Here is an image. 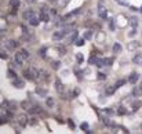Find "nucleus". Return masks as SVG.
Segmentation results:
<instances>
[{
    "instance_id": "nucleus-1",
    "label": "nucleus",
    "mask_w": 142,
    "mask_h": 134,
    "mask_svg": "<svg viewBox=\"0 0 142 134\" xmlns=\"http://www.w3.org/2000/svg\"><path fill=\"white\" fill-rule=\"evenodd\" d=\"M69 33V29H62V30H57V32L53 33V39L55 40V42H58V40H62L64 37H65L66 35Z\"/></svg>"
},
{
    "instance_id": "nucleus-2",
    "label": "nucleus",
    "mask_w": 142,
    "mask_h": 134,
    "mask_svg": "<svg viewBox=\"0 0 142 134\" xmlns=\"http://www.w3.org/2000/svg\"><path fill=\"white\" fill-rule=\"evenodd\" d=\"M17 123L19 126H21V127H26V125H29V122H28V118H26V115H25V113H22V115H19V116L17 118Z\"/></svg>"
},
{
    "instance_id": "nucleus-3",
    "label": "nucleus",
    "mask_w": 142,
    "mask_h": 134,
    "mask_svg": "<svg viewBox=\"0 0 142 134\" xmlns=\"http://www.w3.org/2000/svg\"><path fill=\"white\" fill-rule=\"evenodd\" d=\"M14 61H15V64H17L18 66H22V65H24V61H25V58L22 57V54L19 53V51H18V53H15Z\"/></svg>"
},
{
    "instance_id": "nucleus-4",
    "label": "nucleus",
    "mask_w": 142,
    "mask_h": 134,
    "mask_svg": "<svg viewBox=\"0 0 142 134\" xmlns=\"http://www.w3.org/2000/svg\"><path fill=\"white\" fill-rule=\"evenodd\" d=\"M98 15H99L101 19H105V18L108 17V11L105 7H102V4L99 3V6H98Z\"/></svg>"
},
{
    "instance_id": "nucleus-5",
    "label": "nucleus",
    "mask_w": 142,
    "mask_h": 134,
    "mask_svg": "<svg viewBox=\"0 0 142 134\" xmlns=\"http://www.w3.org/2000/svg\"><path fill=\"white\" fill-rule=\"evenodd\" d=\"M138 80H139V73L138 72H133V73L130 75V78H128V83H131V84H137Z\"/></svg>"
},
{
    "instance_id": "nucleus-6",
    "label": "nucleus",
    "mask_w": 142,
    "mask_h": 134,
    "mask_svg": "<svg viewBox=\"0 0 142 134\" xmlns=\"http://www.w3.org/2000/svg\"><path fill=\"white\" fill-rule=\"evenodd\" d=\"M3 107H7L8 109L15 111V109H17V102H15V101H10V100H6V101L3 102Z\"/></svg>"
},
{
    "instance_id": "nucleus-7",
    "label": "nucleus",
    "mask_w": 142,
    "mask_h": 134,
    "mask_svg": "<svg viewBox=\"0 0 142 134\" xmlns=\"http://www.w3.org/2000/svg\"><path fill=\"white\" fill-rule=\"evenodd\" d=\"M39 17H40V19H42V21H44V22L50 21V14L47 12V10H46V8H43L42 11H40V15H39Z\"/></svg>"
},
{
    "instance_id": "nucleus-8",
    "label": "nucleus",
    "mask_w": 142,
    "mask_h": 134,
    "mask_svg": "<svg viewBox=\"0 0 142 134\" xmlns=\"http://www.w3.org/2000/svg\"><path fill=\"white\" fill-rule=\"evenodd\" d=\"M40 17H36V15H33L32 18L29 19V25H32V26H39V24H40Z\"/></svg>"
},
{
    "instance_id": "nucleus-9",
    "label": "nucleus",
    "mask_w": 142,
    "mask_h": 134,
    "mask_svg": "<svg viewBox=\"0 0 142 134\" xmlns=\"http://www.w3.org/2000/svg\"><path fill=\"white\" fill-rule=\"evenodd\" d=\"M12 86L15 87V89H22L24 87V80H21V79H12Z\"/></svg>"
},
{
    "instance_id": "nucleus-10",
    "label": "nucleus",
    "mask_w": 142,
    "mask_h": 134,
    "mask_svg": "<svg viewBox=\"0 0 142 134\" xmlns=\"http://www.w3.org/2000/svg\"><path fill=\"white\" fill-rule=\"evenodd\" d=\"M6 46H7V48H8V50H11V51H15V48H17L18 43L15 42V40H8V42L6 43Z\"/></svg>"
},
{
    "instance_id": "nucleus-11",
    "label": "nucleus",
    "mask_w": 142,
    "mask_h": 134,
    "mask_svg": "<svg viewBox=\"0 0 142 134\" xmlns=\"http://www.w3.org/2000/svg\"><path fill=\"white\" fill-rule=\"evenodd\" d=\"M33 15H35V12H33L32 10H26V11H24V14H22V18H24L25 21H29Z\"/></svg>"
},
{
    "instance_id": "nucleus-12",
    "label": "nucleus",
    "mask_w": 142,
    "mask_h": 134,
    "mask_svg": "<svg viewBox=\"0 0 142 134\" xmlns=\"http://www.w3.org/2000/svg\"><path fill=\"white\" fill-rule=\"evenodd\" d=\"M19 4H21L19 0H10V7H11L12 11H17V8L19 7Z\"/></svg>"
},
{
    "instance_id": "nucleus-13",
    "label": "nucleus",
    "mask_w": 142,
    "mask_h": 134,
    "mask_svg": "<svg viewBox=\"0 0 142 134\" xmlns=\"http://www.w3.org/2000/svg\"><path fill=\"white\" fill-rule=\"evenodd\" d=\"M36 94L40 95V97H47V90L43 89V87H36Z\"/></svg>"
},
{
    "instance_id": "nucleus-14",
    "label": "nucleus",
    "mask_w": 142,
    "mask_h": 134,
    "mask_svg": "<svg viewBox=\"0 0 142 134\" xmlns=\"http://www.w3.org/2000/svg\"><path fill=\"white\" fill-rule=\"evenodd\" d=\"M133 62H134V64H137V65L142 64V53H137L135 55H134V58H133Z\"/></svg>"
},
{
    "instance_id": "nucleus-15",
    "label": "nucleus",
    "mask_w": 142,
    "mask_h": 134,
    "mask_svg": "<svg viewBox=\"0 0 142 134\" xmlns=\"http://www.w3.org/2000/svg\"><path fill=\"white\" fill-rule=\"evenodd\" d=\"M121 50H123V47H121L120 43H115V44H113V47H112L113 54H120V53H121Z\"/></svg>"
},
{
    "instance_id": "nucleus-16",
    "label": "nucleus",
    "mask_w": 142,
    "mask_h": 134,
    "mask_svg": "<svg viewBox=\"0 0 142 134\" xmlns=\"http://www.w3.org/2000/svg\"><path fill=\"white\" fill-rule=\"evenodd\" d=\"M133 95L134 97H137V98H139L142 95V89H141V86L139 87H134L133 89Z\"/></svg>"
},
{
    "instance_id": "nucleus-17",
    "label": "nucleus",
    "mask_w": 142,
    "mask_h": 134,
    "mask_svg": "<svg viewBox=\"0 0 142 134\" xmlns=\"http://www.w3.org/2000/svg\"><path fill=\"white\" fill-rule=\"evenodd\" d=\"M141 107H142V102L139 101V100H135V101H133V104H131V108H133V111H138Z\"/></svg>"
},
{
    "instance_id": "nucleus-18",
    "label": "nucleus",
    "mask_w": 142,
    "mask_h": 134,
    "mask_svg": "<svg viewBox=\"0 0 142 134\" xmlns=\"http://www.w3.org/2000/svg\"><path fill=\"white\" fill-rule=\"evenodd\" d=\"M116 89H117V87H116V84H115V86H109L106 90H105V93H106V95H112V94H115Z\"/></svg>"
},
{
    "instance_id": "nucleus-19",
    "label": "nucleus",
    "mask_w": 142,
    "mask_h": 134,
    "mask_svg": "<svg viewBox=\"0 0 142 134\" xmlns=\"http://www.w3.org/2000/svg\"><path fill=\"white\" fill-rule=\"evenodd\" d=\"M76 61L79 65H81V64L84 62V55L81 53H76Z\"/></svg>"
},
{
    "instance_id": "nucleus-20",
    "label": "nucleus",
    "mask_w": 142,
    "mask_h": 134,
    "mask_svg": "<svg viewBox=\"0 0 142 134\" xmlns=\"http://www.w3.org/2000/svg\"><path fill=\"white\" fill-rule=\"evenodd\" d=\"M92 36H94V33H92V30H86L83 35V37L86 40H92Z\"/></svg>"
},
{
    "instance_id": "nucleus-21",
    "label": "nucleus",
    "mask_w": 142,
    "mask_h": 134,
    "mask_svg": "<svg viewBox=\"0 0 142 134\" xmlns=\"http://www.w3.org/2000/svg\"><path fill=\"white\" fill-rule=\"evenodd\" d=\"M80 11H81V10H73V11H71V12H68V14L65 15V19L66 18H71V17H74V15H77V14H80Z\"/></svg>"
},
{
    "instance_id": "nucleus-22",
    "label": "nucleus",
    "mask_w": 142,
    "mask_h": 134,
    "mask_svg": "<svg viewBox=\"0 0 142 134\" xmlns=\"http://www.w3.org/2000/svg\"><path fill=\"white\" fill-rule=\"evenodd\" d=\"M7 78L8 79H17V72H14L12 69H8V71H7Z\"/></svg>"
},
{
    "instance_id": "nucleus-23",
    "label": "nucleus",
    "mask_w": 142,
    "mask_h": 134,
    "mask_svg": "<svg viewBox=\"0 0 142 134\" xmlns=\"http://www.w3.org/2000/svg\"><path fill=\"white\" fill-rule=\"evenodd\" d=\"M76 40H77V30H72V35H71V37H69V42L74 43Z\"/></svg>"
},
{
    "instance_id": "nucleus-24",
    "label": "nucleus",
    "mask_w": 142,
    "mask_h": 134,
    "mask_svg": "<svg viewBox=\"0 0 142 134\" xmlns=\"http://www.w3.org/2000/svg\"><path fill=\"white\" fill-rule=\"evenodd\" d=\"M55 89H57V91H61V93H62V91H64V84L61 83L59 80H55Z\"/></svg>"
},
{
    "instance_id": "nucleus-25",
    "label": "nucleus",
    "mask_w": 142,
    "mask_h": 134,
    "mask_svg": "<svg viewBox=\"0 0 142 134\" xmlns=\"http://www.w3.org/2000/svg\"><path fill=\"white\" fill-rule=\"evenodd\" d=\"M84 42H86V39H84V37H79V39L74 42V44H76L77 47H81V46H84Z\"/></svg>"
},
{
    "instance_id": "nucleus-26",
    "label": "nucleus",
    "mask_w": 142,
    "mask_h": 134,
    "mask_svg": "<svg viewBox=\"0 0 142 134\" xmlns=\"http://www.w3.org/2000/svg\"><path fill=\"white\" fill-rule=\"evenodd\" d=\"M97 62H98V57H95V55H91V57H90V60H88V64H90V65H97Z\"/></svg>"
},
{
    "instance_id": "nucleus-27",
    "label": "nucleus",
    "mask_w": 142,
    "mask_h": 134,
    "mask_svg": "<svg viewBox=\"0 0 142 134\" xmlns=\"http://www.w3.org/2000/svg\"><path fill=\"white\" fill-rule=\"evenodd\" d=\"M102 112L106 113L108 116H113V115H115V111H112L110 108H104V109H102Z\"/></svg>"
},
{
    "instance_id": "nucleus-28",
    "label": "nucleus",
    "mask_w": 142,
    "mask_h": 134,
    "mask_svg": "<svg viewBox=\"0 0 142 134\" xmlns=\"http://www.w3.org/2000/svg\"><path fill=\"white\" fill-rule=\"evenodd\" d=\"M19 53L22 54V57H24L25 60H28V58H29V57H30L29 51H28V50H25V48H22V50H19Z\"/></svg>"
},
{
    "instance_id": "nucleus-29",
    "label": "nucleus",
    "mask_w": 142,
    "mask_h": 134,
    "mask_svg": "<svg viewBox=\"0 0 142 134\" xmlns=\"http://www.w3.org/2000/svg\"><path fill=\"white\" fill-rule=\"evenodd\" d=\"M46 105H47L48 108H53V107H54V98H51V97H48V98L46 100Z\"/></svg>"
},
{
    "instance_id": "nucleus-30",
    "label": "nucleus",
    "mask_w": 142,
    "mask_h": 134,
    "mask_svg": "<svg viewBox=\"0 0 142 134\" xmlns=\"http://www.w3.org/2000/svg\"><path fill=\"white\" fill-rule=\"evenodd\" d=\"M130 25H131L133 28H137V26H138V19H137L135 17H133V18L130 19Z\"/></svg>"
},
{
    "instance_id": "nucleus-31",
    "label": "nucleus",
    "mask_w": 142,
    "mask_h": 134,
    "mask_svg": "<svg viewBox=\"0 0 142 134\" xmlns=\"http://www.w3.org/2000/svg\"><path fill=\"white\" fill-rule=\"evenodd\" d=\"M137 47H138V43H137V42H131L130 44L127 46V48H128V50H135Z\"/></svg>"
},
{
    "instance_id": "nucleus-32",
    "label": "nucleus",
    "mask_w": 142,
    "mask_h": 134,
    "mask_svg": "<svg viewBox=\"0 0 142 134\" xmlns=\"http://www.w3.org/2000/svg\"><path fill=\"white\" fill-rule=\"evenodd\" d=\"M126 113H127V109H126L124 107H120V108H119V111H117V115L123 116V115H126Z\"/></svg>"
},
{
    "instance_id": "nucleus-33",
    "label": "nucleus",
    "mask_w": 142,
    "mask_h": 134,
    "mask_svg": "<svg viewBox=\"0 0 142 134\" xmlns=\"http://www.w3.org/2000/svg\"><path fill=\"white\" fill-rule=\"evenodd\" d=\"M104 64H105V66H110L113 64V60L112 58H104Z\"/></svg>"
},
{
    "instance_id": "nucleus-34",
    "label": "nucleus",
    "mask_w": 142,
    "mask_h": 134,
    "mask_svg": "<svg viewBox=\"0 0 142 134\" xmlns=\"http://www.w3.org/2000/svg\"><path fill=\"white\" fill-rule=\"evenodd\" d=\"M46 51H47V48H46V47H42L40 50H39V55L42 57V58H44V57H46Z\"/></svg>"
},
{
    "instance_id": "nucleus-35",
    "label": "nucleus",
    "mask_w": 142,
    "mask_h": 134,
    "mask_svg": "<svg viewBox=\"0 0 142 134\" xmlns=\"http://www.w3.org/2000/svg\"><path fill=\"white\" fill-rule=\"evenodd\" d=\"M51 64H53V65H51V66H53V69H58L59 66H61V62H59V61H53Z\"/></svg>"
},
{
    "instance_id": "nucleus-36",
    "label": "nucleus",
    "mask_w": 142,
    "mask_h": 134,
    "mask_svg": "<svg viewBox=\"0 0 142 134\" xmlns=\"http://www.w3.org/2000/svg\"><path fill=\"white\" fill-rule=\"evenodd\" d=\"M135 35H137V28H133V29L128 32V37H134Z\"/></svg>"
},
{
    "instance_id": "nucleus-37",
    "label": "nucleus",
    "mask_w": 142,
    "mask_h": 134,
    "mask_svg": "<svg viewBox=\"0 0 142 134\" xmlns=\"http://www.w3.org/2000/svg\"><path fill=\"white\" fill-rule=\"evenodd\" d=\"M113 21H115V19H109V29L110 30H115L116 29V25H115V22H113Z\"/></svg>"
},
{
    "instance_id": "nucleus-38",
    "label": "nucleus",
    "mask_w": 142,
    "mask_h": 134,
    "mask_svg": "<svg viewBox=\"0 0 142 134\" xmlns=\"http://www.w3.org/2000/svg\"><path fill=\"white\" fill-rule=\"evenodd\" d=\"M105 79H106V75L99 72V73H98V80H105Z\"/></svg>"
},
{
    "instance_id": "nucleus-39",
    "label": "nucleus",
    "mask_w": 142,
    "mask_h": 134,
    "mask_svg": "<svg viewBox=\"0 0 142 134\" xmlns=\"http://www.w3.org/2000/svg\"><path fill=\"white\" fill-rule=\"evenodd\" d=\"M29 125L30 126H36V125H37V119H36V118H32L30 122H29Z\"/></svg>"
},
{
    "instance_id": "nucleus-40",
    "label": "nucleus",
    "mask_w": 142,
    "mask_h": 134,
    "mask_svg": "<svg viewBox=\"0 0 142 134\" xmlns=\"http://www.w3.org/2000/svg\"><path fill=\"white\" fill-rule=\"evenodd\" d=\"M80 127L83 129V130H88V123H87V122H83Z\"/></svg>"
},
{
    "instance_id": "nucleus-41",
    "label": "nucleus",
    "mask_w": 142,
    "mask_h": 134,
    "mask_svg": "<svg viewBox=\"0 0 142 134\" xmlns=\"http://www.w3.org/2000/svg\"><path fill=\"white\" fill-rule=\"evenodd\" d=\"M0 54H1V55H0V57H1V60H7V57H8V55H7L6 51H1Z\"/></svg>"
},
{
    "instance_id": "nucleus-42",
    "label": "nucleus",
    "mask_w": 142,
    "mask_h": 134,
    "mask_svg": "<svg viewBox=\"0 0 142 134\" xmlns=\"http://www.w3.org/2000/svg\"><path fill=\"white\" fill-rule=\"evenodd\" d=\"M68 126H69L71 129H74V123H73V120H72V119L68 120Z\"/></svg>"
},
{
    "instance_id": "nucleus-43",
    "label": "nucleus",
    "mask_w": 142,
    "mask_h": 134,
    "mask_svg": "<svg viewBox=\"0 0 142 134\" xmlns=\"http://www.w3.org/2000/svg\"><path fill=\"white\" fill-rule=\"evenodd\" d=\"M124 83H126V80H119L117 83H116V87H120V86H123Z\"/></svg>"
},
{
    "instance_id": "nucleus-44",
    "label": "nucleus",
    "mask_w": 142,
    "mask_h": 134,
    "mask_svg": "<svg viewBox=\"0 0 142 134\" xmlns=\"http://www.w3.org/2000/svg\"><path fill=\"white\" fill-rule=\"evenodd\" d=\"M58 51L61 53V55H65V48L64 47H58Z\"/></svg>"
},
{
    "instance_id": "nucleus-45",
    "label": "nucleus",
    "mask_w": 142,
    "mask_h": 134,
    "mask_svg": "<svg viewBox=\"0 0 142 134\" xmlns=\"http://www.w3.org/2000/svg\"><path fill=\"white\" fill-rule=\"evenodd\" d=\"M119 3H120L121 6H128V1H124V0H119Z\"/></svg>"
},
{
    "instance_id": "nucleus-46",
    "label": "nucleus",
    "mask_w": 142,
    "mask_h": 134,
    "mask_svg": "<svg viewBox=\"0 0 142 134\" xmlns=\"http://www.w3.org/2000/svg\"><path fill=\"white\" fill-rule=\"evenodd\" d=\"M105 101H106V98H105L104 95H99V102H101V104H102V102H105Z\"/></svg>"
},
{
    "instance_id": "nucleus-47",
    "label": "nucleus",
    "mask_w": 142,
    "mask_h": 134,
    "mask_svg": "<svg viewBox=\"0 0 142 134\" xmlns=\"http://www.w3.org/2000/svg\"><path fill=\"white\" fill-rule=\"evenodd\" d=\"M28 1H29V3H35L36 0H28Z\"/></svg>"
},
{
    "instance_id": "nucleus-48",
    "label": "nucleus",
    "mask_w": 142,
    "mask_h": 134,
    "mask_svg": "<svg viewBox=\"0 0 142 134\" xmlns=\"http://www.w3.org/2000/svg\"><path fill=\"white\" fill-rule=\"evenodd\" d=\"M48 1H51V3H53V1H55V0H48Z\"/></svg>"
},
{
    "instance_id": "nucleus-49",
    "label": "nucleus",
    "mask_w": 142,
    "mask_h": 134,
    "mask_svg": "<svg viewBox=\"0 0 142 134\" xmlns=\"http://www.w3.org/2000/svg\"><path fill=\"white\" fill-rule=\"evenodd\" d=\"M139 11H141V12H142V7H141V10H139Z\"/></svg>"
},
{
    "instance_id": "nucleus-50",
    "label": "nucleus",
    "mask_w": 142,
    "mask_h": 134,
    "mask_svg": "<svg viewBox=\"0 0 142 134\" xmlns=\"http://www.w3.org/2000/svg\"><path fill=\"white\" fill-rule=\"evenodd\" d=\"M141 89H142V83H141Z\"/></svg>"
},
{
    "instance_id": "nucleus-51",
    "label": "nucleus",
    "mask_w": 142,
    "mask_h": 134,
    "mask_svg": "<svg viewBox=\"0 0 142 134\" xmlns=\"http://www.w3.org/2000/svg\"><path fill=\"white\" fill-rule=\"evenodd\" d=\"M116 1H119V0H116Z\"/></svg>"
},
{
    "instance_id": "nucleus-52",
    "label": "nucleus",
    "mask_w": 142,
    "mask_h": 134,
    "mask_svg": "<svg viewBox=\"0 0 142 134\" xmlns=\"http://www.w3.org/2000/svg\"><path fill=\"white\" fill-rule=\"evenodd\" d=\"M141 65H142V64H141Z\"/></svg>"
}]
</instances>
